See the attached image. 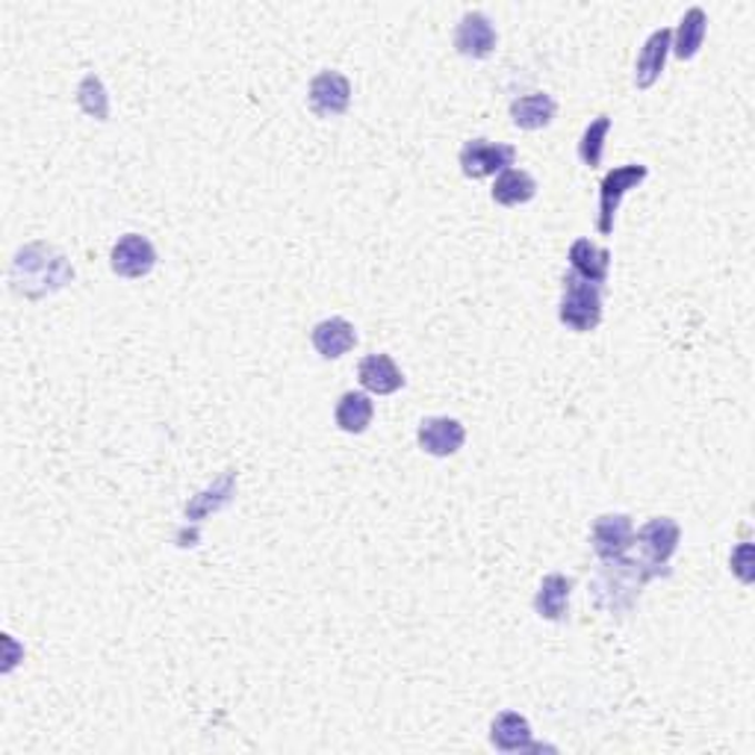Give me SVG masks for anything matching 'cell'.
<instances>
[{"label":"cell","instance_id":"1","mask_svg":"<svg viewBox=\"0 0 755 755\" xmlns=\"http://www.w3.org/2000/svg\"><path fill=\"white\" fill-rule=\"evenodd\" d=\"M74 281V266L60 249L48 242H30L18 251L9 269V283L24 299H44Z\"/></svg>","mask_w":755,"mask_h":755},{"label":"cell","instance_id":"2","mask_svg":"<svg viewBox=\"0 0 755 755\" xmlns=\"http://www.w3.org/2000/svg\"><path fill=\"white\" fill-rule=\"evenodd\" d=\"M661 573H655L653 566L644 564V561L632 558H611L596 570L591 582V596L593 605L605 614H628L635 608L637 596L644 591V584L650 578H658Z\"/></svg>","mask_w":755,"mask_h":755},{"label":"cell","instance_id":"3","mask_svg":"<svg viewBox=\"0 0 755 755\" xmlns=\"http://www.w3.org/2000/svg\"><path fill=\"white\" fill-rule=\"evenodd\" d=\"M558 319L575 334H591L602 322V286L578 278L575 272L564 275Z\"/></svg>","mask_w":755,"mask_h":755},{"label":"cell","instance_id":"4","mask_svg":"<svg viewBox=\"0 0 755 755\" xmlns=\"http://www.w3.org/2000/svg\"><path fill=\"white\" fill-rule=\"evenodd\" d=\"M650 178V169L644 163H626L611 169L600 183V213H596V228H600L602 236H611L614 233V215H617L623 198L637 189L641 183Z\"/></svg>","mask_w":755,"mask_h":755},{"label":"cell","instance_id":"5","mask_svg":"<svg viewBox=\"0 0 755 755\" xmlns=\"http://www.w3.org/2000/svg\"><path fill=\"white\" fill-rule=\"evenodd\" d=\"M516 160V148L507 142H490V139H470L461 148V172L472 181L490 178V174H502L511 169Z\"/></svg>","mask_w":755,"mask_h":755},{"label":"cell","instance_id":"6","mask_svg":"<svg viewBox=\"0 0 755 755\" xmlns=\"http://www.w3.org/2000/svg\"><path fill=\"white\" fill-rule=\"evenodd\" d=\"M678 541H682V528L670 516H655L635 534V543H641V550L646 555L644 564H650L661 575L670 573L667 561L676 555Z\"/></svg>","mask_w":755,"mask_h":755},{"label":"cell","instance_id":"7","mask_svg":"<svg viewBox=\"0 0 755 755\" xmlns=\"http://www.w3.org/2000/svg\"><path fill=\"white\" fill-rule=\"evenodd\" d=\"M110 266L119 278L137 281L154 272L157 266V249L154 242L142 236V233H124L110 251Z\"/></svg>","mask_w":755,"mask_h":755},{"label":"cell","instance_id":"8","mask_svg":"<svg viewBox=\"0 0 755 755\" xmlns=\"http://www.w3.org/2000/svg\"><path fill=\"white\" fill-rule=\"evenodd\" d=\"M591 543L593 552H596L602 561L623 558V555L635 546V525H632V516L626 514L596 516L591 528Z\"/></svg>","mask_w":755,"mask_h":755},{"label":"cell","instance_id":"9","mask_svg":"<svg viewBox=\"0 0 755 755\" xmlns=\"http://www.w3.org/2000/svg\"><path fill=\"white\" fill-rule=\"evenodd\" d=\"M310 110L316 112L319 119H334L343 115L352 103V83L340 71H319L316 78L310 80Z\"/></svg>","mask_w":755,"mask_h":755},{"label":"cell","instance_id":"10","mask_svg":"<svg viewBox=\"0 0 755 755\" xmlns=\"http://www.w3.org/2000/svg\"><path fill=\"white\" fill-rule=\"evenodd\" d=\"M499 44L496 27L490 21L484 12L472 9V12H464V18L457 21L455 30V48L457 53H464L470 60H487L493 57Z\"/></svg>","mask_w":755,"mask_h":755},{"label":"cell","instance_id":"11","mask_svg":"<svg viewBox=\"0 0 755 755\" xmlns=\"http://www.w3.org/2000/svg\"><path fill=\"white\" fill-rule=\"evenodd\" d=\"M416 440H420V449L425 455L449 457L464 446L466 429L452 416H429V420L420 422Z\"/></svg>","mask_w":755,"mask_h":755},{"label":"cell","instance_id":"12","mask_svg":"<svg viewBox=\"0 0 755 755\" xmlns=\"http://www.w3.org/2000/svg\"><path fill=\"white\" fill-rule=\"evenodd\" d=\"M310 343H313V349L319 352V358L336 361V358H343V354H349L354 345H358V331H354V325L349 319L331 316L313 328Z\"/></svg>","mask_w":755,"mask_h":755},{"label":"cell","instance_id":"13","mask_svg":"<svg viewBox=\"0 0 755 755\" xmlns=\"http://www.w3.org/2000/svg\"><path fill=\"white\" fill-rule=\"evenodd\" d=\"M670 42H673V30H667V27H658V30L646 39L635 62L637 89H653L655 83H658V78L664 74V66H667Z\"/></svg>","mask_w":755,"mask_h":755},{"label":"cell","instance_id":"14","mask_svg":"<svg viewBox=\"0 0 755 755\" xmlns=\"http://www.w3.org/2000/svg\"><path fill=\"white\" fill-rule=\"evenodd\" d=\"M358 381L366 393L372 395H393L404 386L402 370L395 366L390 354H370L358 366Z\"/></svg>","mask_w":755,"mask_h":755},{"label":"cell","instance_id":"15","mask_svg":"<svg viewBox=\"0 0 755 755\" xmlns=\"http://www.w3.org/2000/svg\"><path fill=\"white\" fill-rule=\"evenodd\" d=\"M490 744L499 753H525V749H541L532 738V723L523 714L502 712L490 726Z\"/></svg>","mask_w":755,"mask_h":755},{"label":"cell","instance_id":"16","mask_svg":"<svg viewBox=\"0 0 755 755\" xmlns=\"http://www.w3.org/2000/svg\"><path fill=\"white\" fill-rule=\"evenodd\" d=\"M555 112H558V103L546 92L523 94V98H516L511 103V121L523 130L550 128L552 121H555Z\"/></svg>","mask_w":755,"mask_h":755},{"label":"cell","instance_id":"17","mask_svg":"<svg viewBox=\"0 0 755 755\" xmlns=\"http://www.w3.org/2000/svg\"><path fill=\"white\" fill-rule=\"evenodd\" d=\"M570 593H573V582L561 573H550L541 582V591L534 596V611L537 617L550 620V623H561L566 620V605H570Z\"/></svg>","mask_w":755,"mask_h":755},{"label":"cell","instance_id":"18","mask_svg":"<svg viewBox=\"0 0 755 755\" xmlns=\"http://www.w3.org/2000/svg\"><path fill=\"white\" fill-rule=\"evenodd\" d=\"M705 33H708V18H705V9L691 7L685 16H682V21H678L670 48H673V53H676L682 62L694 60L696 53H699V48H703Z\"/></svg>","mask_w":755,"mask_h":755},{"label":"cell","instance_id":"19","mask_svg":"<svg viewBox=\"0 0 755 755\" xmlns=\"http://www.w3.org/2000/svg\"><path fill=\"white\" fill-rule=\"evenodd\" d=\"M570 263H573L575 275L584 281L605 283L611 269V251L593 245L591 240H575L570 249Z\"/></svg>","mask_w":755,"mask_h":755},{"label":"cell","instance_id":"20","mask_svg":"<svg viewBox=\"0 0 755 755\" xmlns=\"http://www.w3.org/2000/svg\"><path fill=\"white\" fill-rule=\"evenodd\" d=\"M372 416H375V404L366 393H343L340 402H336L334 420L340 425V431L345 434H363V431L372 425Z\"/></svg>","mask_w":755,"mask_h":755},{"label":"cell","instance_id":"21","mask_svg":"<svg viewBox=\"0 0 755 755\" xmlns=\"http://www.w3.org/2000/svg\"><path fill=\"white\" fill-rule=\"evenodd\" d=\"M493 201L502 207H520L528 204L534 195H537V181L532 174L523 172V169H505L499 174L496 183H493Z\"/></svg>","mask_w":755,"mask_h":755},{"label":"cell","instance_id":"22","mask_svg":"<svg viewBox=\"0 0 755 755\" xmlns=\"http://www.w3.org/2000/svg\"><path fill=\"white\" fill-rule=\"evenodd\" d=\"M233 490H236V479H233V472H224L222 479L213 481V484L207 490H201L198 496H192V502L187 505V520L201 523L204 516L222 511V507L231 502Z\"/></svg>","mask_w":755,"mask_h":755},{"label":"cell","instance_id":"23","mask_svg":"<svg viewBox=\"0 0 755 755\" xmlns=\"http://www.w3.org/2000/svg\"><path fill=\"white\" fill-rule=\"evenodd\" d=\"M78 103L80 110L87 112V115H92V119L98 121L110 119V94H107V87H103V80L98 78V74H87V78L80 80Z\"/></svg>","mask_w":755,"mask_h":755},{"label":"cell","instance_id":"24","mask_svg":"<svg viewBox=\"0 0 755 755\" xmlns=\"http://www.w3.org/2000/svg\"><path fill=\"white\" fill-rule=\"evenodd\" d=\"M611 119L608 115H600L593 119L582 133V142H578V157L587 169H596L602 163V154H605V139H608Z\"/></svg>","mask_w":755,"mask_h":755},{"label":"cell","instance_id":"25","mask_svg":"<svg viewBox=\"0 0 755 755\" xmlns=\"http://www.w3.org/2000/svg\"><path fill=\"white\" fill-rule=\"evenodd\" d=\"M749 566H753V546H749V543H741L738 550L732 552V570L738 573V578L744 584L753 582V570H749Z\"/></svg>","mask_w":755,"mask_h":755}]
</instances>
